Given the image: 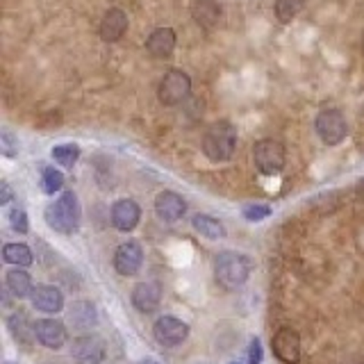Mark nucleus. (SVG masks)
<instances>
[{
	"mask_svg": "<svg viewBox=\"0 0 364 364\" xmlns=\"http://www.w3.org/2000/svg\"><path fill=\"white\" fill-rule=\"evenodd\" d=\"M253 271V262L248 255L235 253V250H223L214 259V278L223 289H239L244 287Z\"/></svg>",
	"mask_w": 364,
	"mask_h": 364,
	"instance_id": "1",
	"label": "nucleus"
},
{
	"mask_svg": "<svg viewBox=\"0 0 364 364\" xmlns=\"http://www.w3.org/2000/svg\"><path fill=\"white\" fill-rule=\"evenodd\" d=\"M237 148V128L230 121H216L203 134V155L210 162H228Z\"/></svg>",
	"mask_w": 364,
	"mask_h": 364,
	"instance_id": "2",
	"label": "nucleus"
},
{
	"mask_svg": "<svg viewBox=\"0 0 364 364\" xmlns=\"http://www.w3.org/2000/svg\"><path fill=\"white\" fill-rule=\"evenodd\" d=\"M80 221H82V210H80L75 191H64L53 205L46 208V223L62 235L77 232Z\"/></svg>",
	"mask_w": 364,
	"mask_h": 364,
	"instance_id": "3",
	"label": "nucleus"
},
{
	"mask_svg": "<svg viewBox=\"0 0 364 364\" xmlns=\"http://www.w3.org/2000/svg\"><path fill=\"white\" fill-rule=\"evenodd\" d=\"M191 94V77L180 71V68H171L164 73L162 82L157 87V98L166 107H176L180 102H185Z\"/></svg>",
	"mask_w": 364,
	"mask_h": 364,
	"instance_id": "4",
	"label": "nucleus"
},
{
	"mask_svg": "<svg viewBox=\"0 0 364 364\" xmlns=\"http://www.w3.org/2000/svg\"><path fill=\"white\" fill-rule=\"evenodd\" d=\"M253 162L259 173L278 176L287 164V153H284V146L276 139H259L253 146Z\"/></svg>",
	"mask_w": 364,
	"mask_h": 364,
	"instance_id": "5",
	"label": "nucleus"
},
{
	"mask_svg": "<svg viewBox=\"0 0 364 364\" xmlns=\"http://www.w3.org/2000/svg\"><path fill=\"white\" fill-rule=\"evenodd\" d=\"M314 130L326 146H337L348 136V123L339 109H321L314 119Z\"/></svg>",
	"mask_w": 364,
	"mask_h": 364,
	"instance_id": "6",
	"label": "nucleus"
},
{
	"mask_svg": "<svg viewBox=\"0 0 364 364\" xmlns=\"http://www.w3.org/2000/svg\"><path fill=\"white\" fill-rule=\"evenodd\" d=\"M153 337L159 346L173 348V346H180L182 341H187L189 326L182 321V318H176V316H168V314L159 316L153 323Z\"/></svg>",
	"mask_w": 364,
	"mask_h": 364,
	"instance_id": "7",
	"label": "nucleus"
},
{
	"mask_svg": "<svg viewBox=\"0 0 364 364\" xmlns=\"http://www.w3.org/2000/svg\"><path fill=\"white\" fill-rule=\"evenodd\" d=\"M271 348L282 364H296L301 360V337L291 328H280L271 339Z\"/></svg>",
	"mask_w": 364,
	"mask_h": 364,
	"instance_id": "8",
	"label": "nucleus"
},
{
	"mask_svg": "<svg viewBox=\"0 0 364 364\" xmlns=\"http://www.w3.org/2000/svg\"><path fill=\"white\" fill-rule=\"evenodd\" d=\"M71 358L77 364H100L105 360V341L98 335L75 337L71 344Z\"/></svg>",
	"mask_w": 364,
	"mask_h": 364,
	"instance_id": "9",
	"label": "nucleus"
},
{
	"mask_svg": "<svg viewBox=\"0 0 364 364\" xmlns=\"http://www.w3.org/2000/svg\"><path fill=\"white\" fill-rule=\"evenodd\" d=\"M114 269H117L119 276L130 278L134 273H139L144 264V250L136 242H125L117 250H114Z\"/></svg>",
	"mask_w": 364,
	"mask_h": 364,
	"instance_id": "10",
	"label": "nucleus"
},
{
	"mask_svg": "<svg viewBox=\"0 0 364 364\" xmlns=\"http://www.w3.org/2000/svg\"><path fill=\"white\" fill-rule=\"evenodd\" d=\"M162 294H164L162 284L155 282V280H146V282L134 284L130 299H132V305L136 307V310L144 312V314H151L157 310L159 303H162Z\"/></svg>",
	"mask_w": 364,
	"mask_h": 364,
	"instance_id": "11",
	"label": "nucleus"
},
{
	"mask_svg": "<svg viewBox=\"0 0 364 364\" xmlns=\"http://www.w3.org/2000/svg\"><path fill=\"white\" fill-rule=\"evenodd\" d=\"M141 221V208L132 198H121L112 205V225L121 232L134 230Z\"/></svg>",
	"mask_w": 364,
	"mask_h": 364,
	"instance_id": "12",
	"label": "nucleus"
},
{
	"mask_svg": "<svg viewBox=\"0 0 364 364\" xmlns=\"http://www.w3.org/2000/svg\"><path fill=\"white\" fill-rule=\"evenodd\" d=\"M34 330H37V341L46 348L60 350L66 344L68 333L60 318H39V321H34Z\"/></svg>",
	"mask_w": 364,
	"mask_h": 364,
	"instance_id": "13",
	"label": "nucleus"
},
{
	"mask_svg": "<svg viewBox=\"0 0 364 364\" xmlns=\"http://www.w3.org/2000/svg\"><path fill=\"white\" fill-rule=\"evenodd\" d=\"M128 26H130L128 14H125L121 7H109L100 18V28H98L100 39L107 43L119 41L123 34L128 32Z\"/></svg>",
	"mask_w": 364,
	"mask_h": 364,
	"instance_id": "14",
	"label": "nucleus"
},
{
	"mask_svg": "<svg viewBox=\"0 0 364 364\" xmlns=\"http://www.w3.org/2000/svg\"><path fill=\"white\" fill-rule=\"evenodd\" d=\"M155 212L164 223H176L185 216L187 203L176 191H159L155 198Z\"/></svg>",
	"mask_w": 364,
	"mask_h": 364,
	"instance_id": "15",
	"label": "nucleus"
},
{
	"mask_svg": "<svg viewBox=\"0 0 364 364\" xmlns=\"http://www.w3.org/2000/svg\"><path fill=\"white\" fill-rule=\"evenodd\" d=\"M30 301L39 312L57 314L64 307V294L55 284H37L30 294Z\"/></svg>",
	"mask_w": 364,
	"mask_h": 364,
	"instance_id": "16",
	"label": "nucleus"
},
{
	"mask_svg": "<svg viewBox=\"0 0 364 364\" xmlns=\"http://www.w3.org/2000/svg\"><path fill=\"white\" fill-rule=\"evenodd\" d=\"M176 43H178V37L176 32L171 28H157L151 32V37L146 39V50L151 53L157 60H166V57L173 55L176 50Z\"/></svg>",
	"mask_w": 364,
	"mask_h": 364,
	"instance_id": "17",
	"label": "nucleus"
},
{
	"mask_svg": "<svg viewBox=\"0 0 364 364\" xmlns=\"http://www.w3.org/2000/svg\"><path fill=\"white\" fill-rule=\"evenodd\" d=\"M191 18L203 30H212L221 21V5L219 0H193L191 5Z\"/></svg>",
	"mask_w": 364,
	"mask_h": 364,
	"instance_id": "18",
	"label": "nucleus"
},
{
	"mask_svg": "<svg viewBox=\"0 0 364 364\" xmlns=\"http://www.w3.org/2000/svg\"><path fill=\"white\" fill-rule=\"evenodd\" d=\"M7 328H9V333L11 337H14L18 344L23 346H30L34 339H37V330H34V323L28 318V312H14V314H9L7 316Z\"/></svg>",
	"mask_w": 364,
	"mask_h": 364,
	"instance_id": "19",
	"label": "nucleus"
},
{
	"mask_svg": "<svg viewBox=\"0 0 364 364\" xmlns=\"http://www.w3.org/2000/svg\"><path fill=\"white\" fill-rule=\"evenodd\" d=\"M68 321H71V326L77 330H91L98 323L96 307L89 301H75L71 305V310H68Z\"/></svg>",
	"mask_w": 364,
	"mask_h": 364,
	"instance_id": "20",
	"label": "nucleus"
},
{
	"mask_svg": "<svg viewBox=\"0 0 364 364\" xmlns=\"http://www.w3.org/2000/svg\"><path fill=\"white\" fill-rule=\"evenodd\" d=\"M5 287L14 299H26L32 294V276L26 269H11L5 276Z\"/></svg>",
	"mask_w": 364,
	"mask_h": 364,
	"instance_id": "21",
	"label": "nucleus"
},
{
	"mask_svg": "<svg viewBox=\"0 0 364 364\" xmlns=\"http://www.w3.org/2000/svg\"><path fill=\"white\" fill-rule=\"evenodd\" d=\"M191 225H193V230L200 232L203 237H208V239H214V242H219V239L225 237V228L219 219H214V216L210 214H196L191 219Z\"/></svg>",
	"mask_w": 364,
	"mask_h": 364,
	"instance_id": "22",
	"label": "nucleus"
},
{
	"mask_svg": "<svg viewBox=\"0 0 364 364\" xmlns=\"http://www.w3.org/2000/svg\"><path fill=\"white\" fill-rule=\"evenodd\" d=\"M3 259L7 262V264H14L16 269H26L34 262L32 250L26 244H5Z\"/></svg>",
	"mask_w": 364,
	"mask_h": 364,
	"instance_id": "23",
	"label": "nucleus"
},
{
	"mask_svg": "<svg viewBox=\"0 0 364 364\" xmlns=\"http://www.w3.org/2000/svg\"><path fill=\"white\" fill-rule=\"evenodd\" d=\"M53 159L57 164H62L64 168H73V164L80 157V146L77 144H60L53 148Z\"/></svg>",
	"mask_w": 364,
	"mask_h": 364,
	"instance_id": "24",
	"label": "nucleus"
},
{
	"mask_svg": "<svg viewBox=\"0 0 364 364\" xmlns=\"http://www.w3.org/2000/svg\"><path fill=\"white\" fill-rule=\"evenodd\" d=\"M62 187H64V173H62V171H57L53 166H43V171H41V189H43V193L55 196L57 191H62Z\"/></svg>",
	"mask_w": 364,
	"mask_h": 364,
	"instance_id": "25",
	"label": "nucleus"
},
{
	"mask_svg": "<svg viewBox=\"0 0 364 364\" xmlns=\"http://www.w3.org/2000/svg\"><path fill=\"white\" fill-rule=\"evenodd\" d=\"M305 7V0H276V18L280 23H291Z\"/></svg>",
	"mask_w": 364,
	"mask_h": 364,
	"instance_id": "26",
	"label": "nucleus"
},
{
	"mask_svg": "<svg viewBox=\"0 0 364 364\" xmlns=\"http://www.w3.org/2000/svg\"><path fill=\"white\" fill-rule=\"evenodd\" d=\"M242 214H244L246 221L257 223L262 219H269V216H271V208H269V205H262V203H250V205H244Z\"/></svg>",
	"mask_w": 364,
	"mask_h": 364,
	"instance_id": "27",
	"label": "nucleus"
},
{
	"mask_svg": "<svg viewBox=\"0 0 364 364\" xmlns=\"http://www.w3.org/2000/svg\"><path fill=\"white\" fill-rule=\"evenodd\" d=\"M9 223H11V230L18 232V235H28L30 232V219H28L26 210H21V208L11 210L9 212Z\"/></svg>",
	"mask_w": 364,
	"mask_h": 364,
	"instance_id": "28",
	"label": "nucleus"
},
{
	"mask_svg": "<svg viewBox=\"0 0 364 364\" xmlns=\"http://www.w3.org/2000/svg\"><path fill=\"white\" fill-rule=\"evenodd\" d=\"M0 151H3L5 157H16V153H18V141L7 130L0 134Z\"/></svg>",
	"mask_w": 364,
	"mask_h": 364,
	"instance_id": "29",
	"label": "nucleus"
},
{
	"mask_svg": "<svg viewBox=\"0 0 364 364\" xmlns=\"http://www.w3.org/2000/svg\"><path fill=\"white\" fill-rule=\"evenodd\" d=\"M248 362L250 364H262V341L255 337L250 339V346H248Z\"/></svg>",
	"mask_w": 364,
	"mask_h": 364,
	"instance_id": "30",
	"label": "nucleus"
},
{
	"mask_svg": "<svg viewBox=\"0 0 364 364\" xmlns=\"http://www.w3.org/2000/svg\"><path fill=\"white\" fill-rule=\"evenodd\" d=\"M9 200H11V189L7 182H3V185H0V205H7Z\"/></svg>",
	"mask_w": 364,
	"mask_h": 364,
	"instance_id": "31",
	"label": "nucleus"
},
{
	"mask_svg": "<svg viewBox=\"0 0 364 364\" xmlns=\"http://www.w3.org/2000/svg\"><path fill=\"white\" fill-rule=\"evenodd\" d=\"M139 364H159L157 360H153V358H146V360H141Z\"/></svg>",
	"mask_w": 364,
	"mask_h": 364,
	"instance_id": "32",
	"label": "nucleus"
},
{
	"mask_svg": "<svg viewBox=\"0 0 364 364\" xmlns=\"http://www.w3.org/2000/svg\"><path fill=\"white\" fill-rule=\"evenodd\" d=\"M358 193H360V196H364V180L358 185Z\"/></svg>",
	"mask_w": 364,
	"mask_h": 364,
	"instance_id": "33",
	"label": "nucleus"
},
{
	"mask_svg": "<svg viewBox=\"0 0 364 364\" xmlns=\"http://www.w3.org/2000/svg\"><path fill=\"white\" fill-rule=\"evenodd\" d=\"M362 53H364V41H362Z\"/></svg>",
	"mask_w": 364,
	"mask_h": 364,
	"instance_id": "34",
	"label": "nucleus"
},
{
	"mask_svg": "<svg viewBox=\"0 0 364 364\" xmlns=\"http://www.w3.org/2000/svg\"><path fill=\"white\" fill-rule=\"evenodd\" d=\"M362 117H364V109H362Z\"/></svg>",
	"mask_w": 364,
	"mask_h": 364,
	"instance_id": "35",
	"label": "nucleus"
},
{
	"mask_svg": "<svg viewBox=\"0 0 364 364\" xmlns=\"http://www.w3.org/2000/svg\"><path fill=\"white\" fill-rule=\"evenodd\" d=\"M5 364H11V362H5Z\"/></svg>",
	"mask_w": 364,
	"mask_h": 364,
	"instance_id": "36",
	"label": "nucleus"
}]
</instances>
